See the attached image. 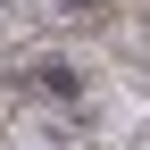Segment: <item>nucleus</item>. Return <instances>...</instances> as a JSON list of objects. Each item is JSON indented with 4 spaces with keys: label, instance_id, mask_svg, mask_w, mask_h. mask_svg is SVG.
Masks as SVG:
<instances>
[{
    "label": "nucleus",
    "instance_id": "f257e3e1",
    "mask_svg": "<svg viewBox=\"0 0 150 150\" xmlns=\"http://www.w3.org/2000/svg\"><path fill=\"white\" fill-rule=\"evenodd\" d=\"M17 83H25L33 100H83V75H75L67 59H33V67H17Z\"/></svg>",
    "mask_w": 150,
    "mask_h": 150
}]
</instances>
